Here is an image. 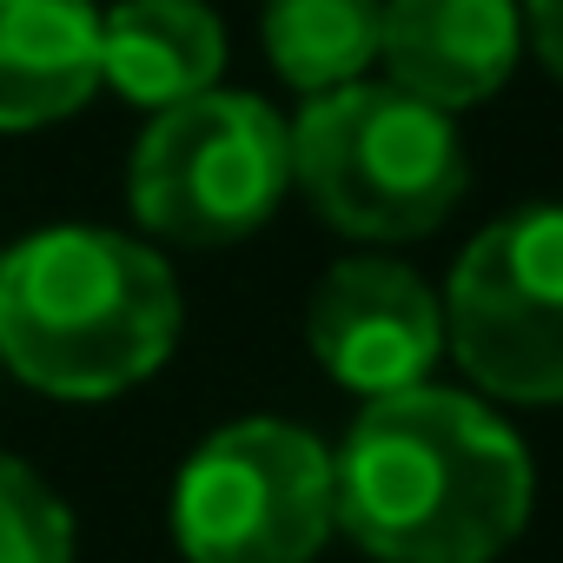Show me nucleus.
<instances>
[{
  "label": "nucleus",
  "instance_id": "f257e3e1",
  "mask_svg": "<svg viewBox=\"0 0 563 563\" xmlns=\"http://www.w3.org/2000/svg\"><path fill=\"white\" fill-rule=\"evenodd\" d=\"M537 504L523 438L471 391L365 398L332 451V517L378 563H497Z\"/></svg>",
  "mask_w": 563,
  "mask_h": 563
},
{
  "label": "nucleus",
  "instance_id": "f03ea898",
  "mask_svg": "<svg viewBox=\"0 0 563 563\" xmlns=\"http://www.w3.org/2000/svg\"><path fill=\"white\" fill-rule=\"evenodd\" d=\"M186 325L173 265L113 225H41L0 252V372L100 405L146 385Z\"/></svg>",
  "mask_w": 563,
  "mask_h": 563
},
{
  "label": "nucleus",
  "instance_id": "7ed1b4c3",
  "mask_svg": "<svg viewBox=\"0 0 563 563\" xmlns=\"http://www.w3.org/2000/svg\"><path fill=\"white\" fill-rule=\"evenodd\" d=\"M464 179L471 166L451 113L391 80L312 93L292 120V186L345 239H424L457 212Z\"/></svg>",
  "mask_w": 563,
  "mask_h": 563
},
{
  "label": "nucleus",
  "instance_id": "20e7f679",
  "mask_svg": "<svg viewBox=\"0 0 563 563\" xmlns=\"http://www.w3.org/2000/svg\"><path fill=\"white\" fill-rule=\"evenodd\" d=\"M292 192V126L258 93L206 87L179 107L146 113L126 159V206L140 232L212 252L252 239Z\"/></svg>",
  "mask_w": 563,
  "mask_h": 563
},
{
  "label": "nucleus",
  "instance_id": "39448f33",
  "mask_svg": "<svg viewBox=\"0 0 563 563\" xmlns=\"http://www.w3.org/2000/svg\"><path fill=\"white\" fill-rule=\"evenodd\" d=\"M332 517V451L292 418L219 424L173 484V543L186 563H312Z\"/></svg>",
  "mask_w": 563,
  "mask_h": 563
},
{
  "label": "nucleus",
  "instance_id": "423d86ee",
  "mask_svg": "<svg viewBox=\"0 0 563 563\" xmlns=\"http://www.w3.org/2000/svg\"><path fill=\"white\" fill-rule=\"evenodd\" d=\"M444 345L504 405H563V206L490 219L451 265Z\"/></svg>",
  "mask_w": 563,
  "mask_h": 563
},
{
  "label": "nucleus",
  "instance_id": "0eeeda50",
  "mask_svg": "<svg viewBox=\"0 0 563 563\" xmlns=\"http://www.w3.org/2000/svg\"><path fill=\"white\" fill-rule=\"evenodd\" d=\"M306 345L345 391L391 398L431 385V365L444 358V299L405 258L358 252L319 278L306 306Z\"/></svg>",
  "mask_w": 563,
  "mask_h": 563
},
{
  "label": "nucleus",
  "instance_id": "6e6552de",
  "mask_svg": "<svg viewBox=\"0 0 563 563\" xmlns=\"http://www.w3.org/2000/svg\"><path fill=\"white\" fill-rule=\"evenodd\" d=\"M523 54L517 0H385L378 60L391 87L418 93L438 113L484 107Z\"/></svg>",
  "mask_w": 563,
  "mask_h": 563
},
{
  "label": "nucleus",
  "instance_id": "1a4fd4ad",
  "mask_svg": "<svg viewBox=\"0 0 563 563\" xmlns=\"http://www.w3.org/2000/svg\"><path fill=\"white\" fill-rule=\"evenodd\" d=\"M100 93L93 0H0V133H41Z\"/></svg>",
  "mask_w": 563,
  "mask_h": 563
},
{
  "label": "nucleus",
  "instance_id": "9d476101",
  "mask_svg": "<svg viewBox=\"0 0 563 563\" xmlns=\"http://www.w3.org/2000/svg\"><path fill=\"white\" fill-rule=\"evenodd\" d=\"M225 27L206 0H120L100 14V87L159 113L219 87Z\"/></svg>",
  "mask_w": 563,
  "mask_h": 563
},
{
  "label": "nucleus",
  "instance_id": "9b49d317",
  "mask_svg": "<svg viewBox=\"0 0 563 563\" xmlns=\"http://www.w3.org/2000/svg\"><path fill=\"white\" fill-rule=\"evenodd\" d=\"M385 0H265V60L292 93H332L372 74Z\"/></svg>",
  "mask_w": 563,
  "mask_h": 563
},
{
  "label": "nucleus",
  "instance_id": "f8f14e48",
  "mask_svg": "<svg viewBox=\"0 0 563 563\" xmlns=\"http://www.w3.org/2000/svg\"><path fill=\"white\" fill-rule=\"evenodd\" d=\"M0 563H74L67 497L8 451H0Z\"/></svg>",
  "mask_w": 563,
  "mask_h": 563
},
{
  "label": "nucleus",
  "instance_id": "ddd939ff",
  "mask_svg": "<svg viewBox=\"0 0 563 563\" xmlns=\"http://www.w3.org/2000/svg\"><path fill=\"white\" fill-rule=\"evenodd\" d=\"M517 14H523V27H530L537 60H543L550 80L563 87V0H517Z\"/></svg>",
  "mask_w": 563,
  "mask_h": 563
},
{
  "label": "nucleus",
  "instance_id": "4468645a",
  "mask_svg": "<svg viewBox=\"0 0 563 563\" xmlns=\"http://www.w3.org/2000/svg\"><path fill=\"white\" fill-rule=\"evenodd\" d=\"M0 378H8V372H0Z\"/></svg>",
  "mask_w": 563,
  "mask_h": 563
}]
</instances>
